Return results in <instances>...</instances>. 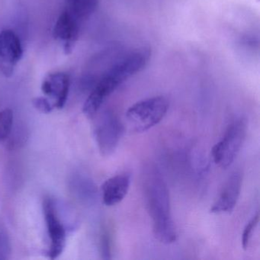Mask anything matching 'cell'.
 <instances>
[{
    "label": "cell",
    "mask_w": 260,
    "mask_h": 260,
    "mask_svg": "<svg viewBox=\"0 0 260 260\" xmlns=\"http://www.w3.org/2000/svg\"><path fill=\"white\" fill-rule=\"evenodd\" d=\"M142 187L155 238L164 244L174 243L177 232L172 217L170 191L162 173L153 164L143 169Z\"/></svg>",
    "instance_id": "6da1fadb"
},
{
    "label": "cell",
    "mask_w": 260,
    "mask_h": 260,
    "mask_svg": "<svg viewBox=\"0 0 260 260\" xmlns=\"http://www.w3.org/2000/svg\"><path fill=\"white\" fill-rule=\"evenodd\" d=\"M169 106L168 100L162 95L141 100L127 109L126 124L131 131L136 133L147 132L164 119Z\"/></svg>",
    "instance_id": "7a4b0ae2"
},
{
    "label": "cell",
    "mask_w": 260,
    "mask_h": 260,
    "mask_svg": "<svg viewBox=\"0 0 260 260\" xmlns=\"http://www.w3.org/2000/svg\"><path fill=\"white\" fill-rule=\"evenodd\" d=\"M247 123L243 118L234 120L225 132L222 139L213 147L214 162L222 169H226L235 160L246 138Z\"/></svg>",
    "instance_id": "3957f363"
},
{
    "label": "cell",
    "mask_w": 260,
    "mask_h": 260,
    "mask_svg": "<svg viewBox=\"0 0 260 260\" xmlns=\"http://www.w3.org/2000/svg\"><path fill=\"white\" fill-rule=\"evenodd\" d=\"M124 130L122 123L112 112H105L97 117L93 133L95 142L103 156H110L115 152Z\"/></svg>",
    "instance_id": "277c9868"
},
{
    "label": "cell",
    "mask_w": 260,
    "mask_h": 260,
    "mask_svg": "<svg viewBox=\"0 0 260 260\" xmlns=\"http://www.w3.org/2000/svg\"><path fill=\"white\" fill-rule=\"evenodd\" d=\"M121 73L111 66L97 80L83 105V113L88 118H93L101 109L108 97L125 82Z\"/></svg>",
    "instance_id": "5b68a950"
},
{
    "label": "cell",
    "mask_w": 260,
    "mask_h": 260,
    "mask_svg": "<svg viewBox=\"0 0 260 260\" xmlns=\"http://www.w3.org/2000/svg\"><path fill=\"white\" fill-rule=\"evenodd\" d=\"M43 211L47 231L51 241L48 255L50 258L54 259L64 249L66 245V226L60 219L54 199L49 197L45 198L43 202Z\"/></svg>",
    "instance_id": "8992f818"
},
{
    "label": "cell",
    "mask_w": 260,
    "mask_h": 260,
    "mask_svg": "<svg viewBox=\"0 0 260 260\" xmlns=\"http://www.w3.org/2000/svg\"><path fill=\"white\" fill-rule=\"evenodd\" d=\"M23 55L20 39L12 30L0 32V71L6 76L13 75L16 65Z\"/></svg>",
    "instance_id": "52a82bcc"
},
{
    "label": "cell",
    "mask_w": 260,
    "mask_h": 260,
    "mask_svg": "<svg viewBox=\"0 0 260 260\" xmlns=\"http://www.w3.org/2000/svg\"><path fill=\"white\" fill-rule=\"evenodd\" d=\"M243 184V176L240 172H234L228 178L220 196L211 208L213 214L231 213L238 202Z\"/></svg>",
    "instance_id": "ba28073f"
},
{
    "label": "cell",
    "mask_w": 260,
    "mask_h": 260,
    "mask_svg": "<svg viewBox=\"0 0 260 260\" xmlns=\"http://www.w3.org/2000/svg\"><path fill=\"white\" fill-rule=\"evenodd\" d=\"M80 21L72 13L65 10L60 14L54 28V37L64 44L65 54L72 52L73 48L79 37Z\"/></svg>",
    "instance_id": "9c48e42d"
},
{
    "label": "cell",
    "mask_w": 260,
    "mask_h": 260,
    "mask_svg": "<svg viewBox=\"0 0 260 260\" xmlns=\"http://www.w3.org/2000/svg\"><path fill=\"white\" fill-rule=\"evenodd\" d=\"M71 80L64 73L51 74L44 80L42 90L45 95L54 100V107L61 109L68 101Z\"/></svg>",
    "instance_id": "30bf717a"
},
{
    "label": "cell",
    "mask_w": 260,
    "mask_h": 260,
    "mask_svg": "<svg viewBox=\"0 0 260 260\" xmlns=\"http://www.w3.org/2000/svg\"><path fill=\"white\" fill-rule=\"evenodd\" d=\"M132 182V176L127 173L115 175L108 179L102 185L103 203L106 206L118 205L127 196Z\"/></svg>",
    "instance_id": "8fae6325"
},
{
    "label": "cell",
    "mask_w": 260,
    "mask_h": 260,
    "mask_svg": "<svg viewBox=\"0 0 260 260\" xmlns=\"http://www.w3.org/2000/svg\"><path fill=\"white\" fill-rule=\"evenodd\" d=\"M98 4L99 0H66L67 10L80 21L92 14Z\"/></svg>",
    "instance_id": "7c38bea8"
},
{
    "label": "cell",
    "mask_w": 260,
    "mask_h": 260,
    "mask_svg": "<svg viewBox=\"0 0 260 260\" xmlns=\"http://www.w3.org/2000/svg\"><path fill=\"white\" fill-rule=\"evenodd\" d=\"M71 188L79 199L83 201L92 200L95 196V186L87 178L75 175L71 179Z\"/></svg>",
    "instance_id": "4fadbf2b"
},
{
    "label": "cell",
    "mask_w": 260,
    "mask_h": 260,
    "mask_svg": "<svg viewBox=\"0 0 260 260\" xmlns=\"http://www.w3.org/2000/svg\"><path fill=\"white\" fill-rule=\"evenodd\" d=\"M14 124V115L11 109L0 111V142L8 139Z\"/></svg>",
    "instance_id": "5bb4252c"
},
{
    "label": "cell",
    "mask_w": 260,
    "mask_h": 260,
    "mask_svg": "<svg viewBox=\"0 0 260 260\" xmlns=\"http://www.w3.org/2000/svg\"><path fill=\"white\" fill-rule=\"evenodd\" d=\"M258 222H259V214L257 213L245 226L243 234H242V246H243V249H246L249 246L252 234L258 225Z\"/></svg>",
    "instance_id": "9a60e30c"
},
{
    "label": "cell",
    "mask_w": 260,
    "mask_h": 260,
    "mask_svg": "<svg viewBox=\"0 0 260 260\" xmlns=\"http://www.w3.org/2000/svg\"><path fill=\"white\" fill-rule=\"evenodd\" d=\"M100 250L104 259L112 258V238L107 230H103L100 237Z\"/></svg>",
    "instance_id": "2e32d148"
},
{
    "label": "cell",
    "mask_w": 260,
    "mask_h": 260,
    "mask_svg": "<svg viewBox=\"0 0 260 260\" xmlns=\"http://www.w3.org/2000/svg\"><path fill=\"white\" fill-rule=\"evenodd\" d=\"M11 252L10 239L6 231L0 228V259H7Z\"/></svg>",
    "instance_id": "e0dca14e"
},
{
    "label": "cell",
    "mask_w": 260,
    "mask_h": 260,
    "mask_svg": "<svg viewBox=\"0 0 260 260\" xmlns=\"http://www.w3.org/2000/svg\"><path fill=\"white\" fill-rule=\"evenodd\" d=\"M32 103L35 108L42 113H50L54 109V106H52L50 102L44 97H38V98L34 99Z\"/></svg>",
    "instance_id": "ac0fdd59"
}]
</instances>
